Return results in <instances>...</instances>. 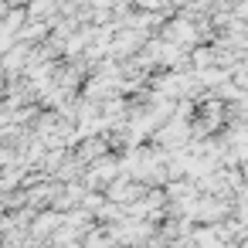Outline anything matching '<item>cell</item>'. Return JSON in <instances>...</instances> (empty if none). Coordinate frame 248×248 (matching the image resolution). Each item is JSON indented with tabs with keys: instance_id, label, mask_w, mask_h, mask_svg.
Here are the masks:
<instances>
[{
	"instance_id": "obj_2",
	"label": "cell",
	"mask_w": 248,
	"mask_h": 248,
	"mask_svg": "<svg viewBox=\"0 0 248 248\" xmlns=\"http://www.w3.org/2000/svg\"><path fill=\"white\" fill-rule=\"evenodd\" d=\"M163 38H167V41H177V45H184V48H190V45L197 41V28H194V21H187V14H184V17L163 24Z\"/></svg>"
},
{
	"instance_id": "obj_3",
	"label": "cell",
	"mask_w": 248,
	"mask_h": 248,
	"mask_svg": "<svg viewBox=\"0 0 248 248\" xmlns=\"http://www.w3.org/2000/svg\"><path fill=\"white\" fill-rule=\"evenodd\" d=\"M106 150H109V143L102 140V136H85V140H78V160L89 167L92 160H99V156H106Z\"/></svg>"
},
{
	"instance_id": "obj_4",
	"label": "cell",
	"mask_w": 248,
	"mask_h": 248,
	"mask_svg": "<svg viewBox=\"0 0 248 248\" xmlns=\"http://www.w3.org/2000/svg\"><path fill=\"white\" fill-rule=\"evenodd\" d=\"M214 62H217V55H214L211 48H197V51H194V68H211Z\"/></svg>"
},
{
	"instance_id": "obj_1",
	"label": "cell",
	"mask_w": 248,
	"mask_h": 248,
	"mask_svg": "<svg viewBox=\"0 0 248 248\" xmlns=\"http://www.w3.org/2000/svg\"><path fill=\"white\" fill-rule=\"evenodd\" d=\"M119 173H123V167H119L116 156H99V160H92V163L85 167V187H92V190L109 187Z\"/></svg>"
}]
</instances>
